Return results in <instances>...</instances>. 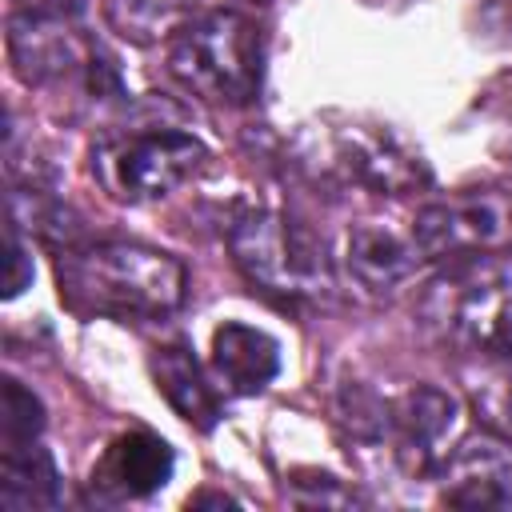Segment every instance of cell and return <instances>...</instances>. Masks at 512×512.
Returning a JSON list of instances; mask_svg holds the SVG:
<instances>
[{"label": "cell", "mask_w": 512, "mask_h": 512, "mask_svg": "<svg viewBox=\"0 0 512 512\" xmlns=\"http://www.w3.org/2000/svg\"><path fill=\"white\" fill-rule=\"evenodd\" d=\"M168 72L200 104L244 108L264 72L260 28L232 8L200 12L168 40Z\"/></svg>", "instance_id": "obj_3"}, {"label": "cell", "mask_w": 512, "mask_h": 512, "mask_svg": "<svg viewBox=\"0 0 512 512\" xmlns=\"http://www.w3.org/2000/svg\"><path fill=\"white\" fill-rule=\"evenodd\" d=\"M440 500L452 508H508L512 460L496 440H464L440 464Z\"/></svg>", "instance_id": "obj_12"}, {"label": "cell", "mask_w": 512, "mask_h": 512, "mask_svg": "<svg viewBox=\"0 0 512 512\" xmlns=\"http://www.w3.org/2000/svg\"><path fill=\"white\" fill-rule=\"evenodd\" d=\"M172 448L144 428L116 436L92 468V492L104 500H144L172 480Z\"/></svg>", "instance_id": "obj_11"}, {"label": "cell", "mask_w": 512, "mask_h": 512, "mask_svg": "<svg viewBox=\"0 0 512 512\" xmlns=\"http://www.w3.org/2000/svg\"><path fill=\"white\" fill-rule=\"evenodd\" d=\"M456 424V400L432 384H412L384 404V436L408 472H424L440 460V444Z\"/></svg>", "instance_id": "obj_10"}, {"label": "cell", "mask_w": 512, "mask_h": 512, "mask_svg": "<svg viewBox=\"0 0 512 512\" xmlns=\"http://www.w3.org/2000/svg\"><path fill=\"white\" fill-rule=\"evenodd\" d=\"M204 164L208 148L176 128L116 132L92 148V176L120 204H156L200 176Z\"/></svg>", "instance_id": "obj_5"}, {"label": "cell", "mask_w": 512, "mask_h": 512, "mask_svg": "<svg viewBox=\"0 0 512 512\" xmlns=\"http://www.w3.org/2000/svg\"><path fill=\"white\" fill-rule=\"evenodd\" d=\"M212 368L232 392L252 396L260 388H268L272 376L280 372V348L268 332L228 320L212 332Z\"/></svg>", "instance_id": "obj_13"}, {"label": "cell", "mask_w": 512, "mask_h": 512, "mask_svg": "<svg viewBox=\"0 0 512 512\" xmlns=\"http://www.w3.org/2000/svg\"><path fill=\"white\" fill-rule=\"evenodd\" d=\"M184 264L152 244L92 240L56 260L60 300L80 316H168L184 300Z\"/></svg>", "instance_id": "obj_1"}, {"label": "cell", "mask_w": 512, "mask_h": 512, "mask_svg": "<svg viewBox=\"0 0 512 512\" xmlns=\"http://www.w3.org/2000/svg\"><path fill=\"white\" fill-rule=\"evenodd\" d=\"M196 16V0H104V20L128 44H160L172 40Z\"/></svg>", "instance_id": "obj_17"}, {"label": "cell", "mask_w": 512, "mask_h": 512, "mask_svg": "<svg viewBox=\"0 0 512 512\" xmlns=\"http://www.w3.org/2000/svg\"><path fill=\"white\" fill-rule=\"evenodd\" d=\"M328 168L376 196H404L428 184L420 152L380 124H344L328 136Z\"/></svg>", "instance_id": "obj_7"}, {"label": "cell", "mask_w": 512, "mask_h": 512, "mask_svg": "<svg viewBox=\"0 0 512 512\" xmlns=\"http://www.w3.org/2000/svg\"><path fill=\"white\" fill-rule=\"evenodd\" d=\"M460 380L476 424L488 436L512 444V352L476 356L472 364H464Z\"/></svg>", "instance_id": "obj_16"}, {"label": "cell", "mask_w": 512, "mask_h": 512, "mask_svg": "<svg viewBox=\"0 0 512 512\" xmlns=\"http://www.w3.org/2000/svg\"><path fill=\"white\" fill-rule=\"evenodd\" d=\"M28 280H32V260H28V252L20 244V232H16V220H12L8 224V256H4V296L8 300L20 296L28 288Z\"/></svg>", "instance_id": "obj_19"}, {"label": "cell", "mask_w": 512, "mask_h": 512, "mask_svg": "<svg viewBox=\"0 0 512 512\" xmlns=\"http://www.w3.org/2000/svg\"><path fill=\"white\" fill-rule=\"evenodd\" d=\"M340 264L356 288L384 296L412 280L424 256L412 240V228H396L388 220H356L340 240Z\"/></svg>", "instance_id": "obj_9"}, {"label": "cell", "mask_w": 512, "mask_h": 512, "mask_svg": "<svg viewBox=\"0 0 512 512\" xmlns=\"http://www.w3.org/2000/svg\"><path fill=\"white\" fill-rule=\"evenodd\" d=\"M228 252L252 288L276 300H308L328 280L324 248L280 212L244 208L228 220Z\"/></svg>", "instance_id": "obj_4"}, {"label": "cell", "mask_w": 512, "mask_h": 512, "mask_svg": "<svg viewBox=\"0 0 512 512\" xmlns=\"http://www.w3.org/2000/svg\"><path fill=\"white\" fill-rule=\"evenodd\" d=\"M244 4H272V0H244Z\"/></svg>", "instance_id": "obj_20"}, {"label": "cell", "mask_w": 512, "mask_h": 512, "mask_svg": "<svg viewBox=\"0 0 512 512\" xmlns=\"http://www.w3.org/2000/svg\"><path fill=\"white\" fill-rule=\"evenodd\" d=\"M420 324L456 352H512V252L476 248L444 260L420 292Z\"/></svg>", "instance_id": "obj_2"}, {"label": "cell", "mask_w": 512, "mask_h": 512, "mask_svg": "<svg viewBox=\"0 0 512 512\" xmlns=\"http://www.w3.org/2000/svg\"><path fill=\"white\" fill-rule=\"evenodd\" d=\"M0 504L12 512L60 504V472L36 440L4 444V452H0Z\"/></svg>", "instance_id": "obj_14"}, {"label": "cell", "mask_w": 512, "mask_h": 512, "mask_svg": "<svg viewBox=\"0 0 512 512\" xmlns=\"http://www.w3.org/2000/svg\"><path fill=\"white\" fill-rule=\"evenodd\" d=\"M508 220H512L508 196L492 188H472V192H456L448 200L424 204L408 228H412V240L424 264H432V260H452V256L496 244Z\"/></svg>", "instance_id": "obj_8"}, {"label": "cell", "mask_w": 512, "mask_h": 512, "mask_svg": "<svg viewBox=\"0 0 512 512\" xmlns=\"http://www.w3.org/2000/svg\"><path fill=\"white\" fill-rule=\"evenodd\" d=\"M152 376H156V388L160 396L196 428H212L216 416H220V400L212 392V384L204 380L200 364L192 360L188 348L180 344H168V348H156L152 356Z\"/></svg>", "instance_id": "obj_15"}, {"label": "cell", "mask_w": 512, "mask_h": 512, "mask_svg": "<svg viewBox=\"0 0 512 512\" xmlns=\"http://www.w3.org/2000/svg\"><path fill=\"white\" fill-rule=\"evenodd\" d=\"M8 60L24 84H60L72 76H92L100 52L80 32V20L64 4L24 8L8 20Z\"/></svg>", "instance_id": "obj_6"}, {"label": "cell", "mask_w": 512, "mask_h": 512, "mask_svg": "<svg viewBox=\"0 0 512 512\" xmlns=\"http://www.w3.org/2000/svg\"><path fill=\"white\" fill-rule=\"evenodd\" d=\"M44 428V404L36 392H28L20 380H4L0 388V436L4 444H24L36 440Z\"/></svg>", "instance_id": "obj_18"}]
</instances>
